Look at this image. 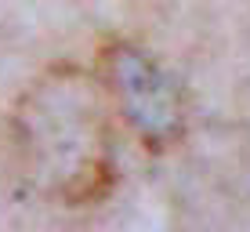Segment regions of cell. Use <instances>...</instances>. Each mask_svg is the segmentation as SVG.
Masks as SVG:
<instances>
[{
  "mask_svg": "<svg viewBox=\"0 0 250 232\" xmlns=\"http://www.w3.org/2000/svg\"><path fill=\"white\" fill-rule=\"evenodd\" d=\"M102 91L116 116L149 152H167L185 138L188 109L178 80L142 44L113 40L98 55Z\"/></svg>",
  "mask_w": 250,
  "mask_h": 232,
  "instance_id": "cell-2",
  "label": "cell"
},
{
  "mask_svg": "<svg viewBox=\"0 0 250 232\" xmlns=\"http://www.w3.org/2000/svg\"><path fill=\"white\" fill-rule=\"evenodd\" d=\"M19 152L47 192L69 207L98 203L113 189V149L98 91L83 73L55 69L19 109Z\"/></svg>",
  "mask_w": 250,
  "mask_h": 232,
  "instance_id": "cell-1",
  "label": "cell"
}]
</instances>
